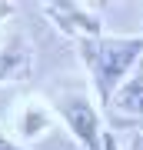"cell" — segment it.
I'll list each match as a JSON object with an SVG mask.
<instances>
[{"instance_id":"cell-1","label":"cell","mask_w":143,"mask_h":150,"mask_svg":"<svg viewBox=\"0 0 143 150\" xmlns=\"http://www.w3.org/2000/svg\"><path fill=\"white\" fill-rule=\"evenodd\" d=\"M80 54L87 60V70H90L93 90L103 103L113 100V93L120 90V83L130 77V67H137L143 60V37H113V33H103V37L93 40H80Z\"/></svg>"},{"instance_id":"cell-2","label":"cell","mask_w":143,"mask_h":150,"mask_svg":"<svg viewBox=\"0 0 143 150\" xmlns=\"http://www.w3.org/2000/svg\"><path fill=\"white\" fill-rule=\"evenodd\" d=\"M53 110L63 117L70 134H73L87 150H103L100 117H97V107L90 103V97H87L83 87H77V83L57 87V90H53Z\"/></svg>"},{"instance_id":"cell-3","label":"cell","mask_w":143,"mask_h":150,"mask_svg":"<svg viewBox=\"0 0 143 150\" xmlns=\"http://www.w3.org/2000/svg\"><path fill=\"white\" fill-rule=\"evenodd\" d=\"M43 17L53 20L63 33H70V37H77V40L103 37L100 17H97L93 10H87V7H80V4H47L43 7Z\"/></svg>"},{"instance_id":"cell-4","label":"cell","mask_w":143,"mask_h":150,"mask_svg":"<svg viewBox=\"0 0 143 150\" xmlns=\"http://www.w3.org/2000/svg\"><path fill=\"white\" fill-rule=\"evenodd\" d=\"M30 70V50L20 37H10L0 43V83L4 80H17Z\"/></svg>"},{"instance_id":"cell-5","label":"cell","mask_w":143,"mask_h":150,"mask_svg":"<svg viewBox=\"0 0 143 150\" xmlns=\"http://www.w3.org/2000/svg\"><path fill=\"white\" fill-rule=\"evenodd\" d=\"M113 107L120 113H133V117H143V64H137V74H130L127 80L120 83V90L113 93Z\"/></svg>"},{"instance_id":"cell-6","label":"cell","mask_w":143,"mask_h":150,"mask_svg":"<svg viewBox=\"0 0 143 150\" xmlns=\"http://www.w3.org/2000/svg\"><path fill=\"white\" fill-rule=\"evenodd\" d=\"M50 123V117H47V110L43 107H37V103H30V107L23 110V117H20V134L23 137H37L43 127Z\"/></svg>"},{"instance_id":"cell-7","label":"cell","mask_w":143,"mask_h":150,"mask_svg":"<svg viewBox=\"0 0 143 150\" xmlns=\"http://www.w3.org/2000/svg\"><path fill=\"white\" fill-rule=\"evenodd\" d=\"M0 150H27V147H20V144H13L10 137H4V134H0Z\"/></svg>"},{"instance_id":"cell-8","label":"cell","mask_w":143,"mask_h":150,"mask_svg":"<svg viewBox=\"0 0 143 150\" xmlns=\"http://www.w3.org/2000/svg\"><path fill=\"white\" fill-rule=\"evenodd\" d=\"M13 10H17V7H13V4H7V0H4V4H0V23H4L7 17H13Z\"/></svg>"},{"instance_id":"cell-9","label":"cell","mask_w":143,"mask_h":150,"mask_svg":"<svg viewBox=\"0 0 143 150\" xmlns=\"http://www.w3.org/2000/svg\"><path fill=\"white\" fill-rule=\"evenodd\" d=\"M103 150H120V147H117V137H113V134H103Z\"/></svg>"},{"instance_id":"cell-10","label":"cell","mask_w":143,"mask_h":150,"mask_svg":"<svg viewBox=\"0 0 143 150\" xmlns=\"http://www.w3.org/2000/svg\"><path fill=\"white\" fill-rule=\"evenodd\" d=\"M130 150H143V134H140L137 140H133V147H130Z\"/></svg>"}]
</instances>
